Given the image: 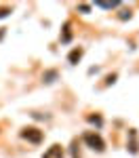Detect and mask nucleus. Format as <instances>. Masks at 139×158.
Returning <instances> with one entry per match:
<instances>
[{"label": "nucleus", "mask_w": 139, "mask_h": 158, "mask_svg": "<svg viewBox=\"0 0 139 158\" xmlns=\"http://www.w3.org/2000/svg\"><path fill=\"white\" fill-rule=\"evenodd\" d=\"M82 141H84L91 150H95V152H103V150H105V141L101 139V135L97 133V131H87V133L82 135Z\"/></svg>", "instance_id": "nucleus-1"}, {"label": "nucleus", "mask_w": 139, "mask_h": 158, "mask_svg": "<svg viewBox=\"0 0 139 158\" xmlns=\"http://www.w3.org/2000/svg\"><path fill=\"white\" fill-rule=\"evenodd\" d=\"M118 17H120V19H131V17H133V11H131V9H129V11H120Z\"/></svg>", "instance_id": "nucleus-10"}, {"label": "nucleus", "mask_w": 139, "mask_h": 158, "mask_svg": "<svg viewBox=\"0 0 139 158\" xmlns=\"http://www.w3.org/2000/svg\"><path fill=\"white\" fill-rule=\"evenodd\" d=\"M116 82V74H110L108 78H105V85H114Z\"/></svg>", "instance_id": "nucleus-12"}, {"label": "nucleus", "mask_w": 139, "mask_h": 158, "mask_svg": "<svg viewBox=\"0 0 139 158\" xmlns=\"http://www.w3.org/2000/svg\"><path fill=\"white\" fill-rule=\"evenodd\" d=\"M87 120L93 122V124H97V127H101V122H103V120H101V116H97V114H95V116H93V114H88Z\"/></svg>", "instance_id": "nucleus-8"}, {"label": "nucleus", "mask_w": 139, "mask_h": 158, "mask_svg": "<svg viewBox=\"0 0 139 158\" xmlns=\"http://www.w3.org/2000/svg\"><path fill=\"white\" fill-rule=\"evenodd\" d=\"M82 55H84V49H82V47H76V49L72 51V53H70V55H67V61H70V63H72V65H76V63H78V61L82 59Z\"/></svg>", "instance_id": "nucleus-4"}, {"label": "nucleus", "mask_w": 139, "mask_h": 158, "mask_svg": "<svg viewBox=\"0 0 139 158\" xmlns=\"http://www.w3.org/2000/svg\"><path fill=\"white\" fill-rule=\"evenodd\" d=\"M6 15H11V6H0V19Z\"/></svg>", "instance_id": "nucleus-11"}, {"label": "nucleus", "mask_w": 139, "mask_h": 158, "mask_svg": "<svg viewBox=\"0 0 139 158\" xmlns=\"http://www.w3.org/2000/svg\"><path fill=\"white\" fill-rule=\"evenodd\" d=\"M78 11H80V13H88V11H91V6H88V4H80Z\"/></svg>", "instance_id": "nucleus-13"}, {"label": "nucleus", "mask_w": 139, "mask_h": 158, "mask_svg": "<svg viewBox=\"0 0 139 158\" xmlns=\"http://www.w3.org/2000/svg\"><path fill=\"white\" fill-rule=\"evenodd\" d=\"M63 156H65V152H63L61 143H53V146L42 154V158H63Z\"/></svg>", "instance_id": "nucleus-3"}, {"label": "nucleus", "mask_w": 139, "mask_h": 158, "mask_svg": "<svg viewBox=\"0 0 139 158\" xmlns=\"http://www.w3.org/2000/svg\"><path fill=\"white\" fill-rule=\"evenodd\" d=\"M57 76H59L57 70H47V72L42 74V80H44L47 85H51V82H55V80H57Z\"/></svg>", "instance_id": "nucleus-5"}, {"label": "nucleus", "mask_w": 139, "mask_h": 158, "mask_svg": "<svg viewBox=\"0 0 139 158\" xmlns=\"http://www.w3.org/2000/svg\"><path fill=\"white\" fill-rule=\"evenodd\" d=\"M95 4H97V6H101V9H116L120 2H118V0H112V2H108V0H97Z\"/></svg>", "instance_id": "nucleus-6"}, {"label": "nucleus", "mask_w": 139, "mask_h": 158, "mask_svg": "<svg viewBox=\"0 0 139 158\" xmlns=\"http://www.w3.org/2000/svg\"><path fill=\"white\" fill-rule=\"evenodd\" d=\"M72 25L70 23H65L63 25V34H61V42H70L72 40V30H70Z\"/></svg>", "instance_id": "nucleus-7"}, {"label": "nucleus", "mask_w": 139, "mask_h": 158, "mask_svg": "<svg viewBox=\"0 0 139 158\" xmlns=\"http://www.w3.org/2000/svg\"><path fill=\"white\" fill-rule=\"evenodd\" d=\"M72 158H80V152H78V141H72Z\"/></svg>", "instance_id": "nucleus-9"}, {"label": "nucleus", "mask_w": 139, "mask_h": 158, "mask_svg": "<svg viewBox=\"0 0 139 158\" xmlns=\"http://www.w3.org/2000/svg\"><path fill=\"white\" fill-rule=\"evenodd\" d=\"M19 135H21L23 139H27L30 143H34V146L42 143V139H44V133H42L38 127H23V129L19 131Z\"/></svg>", "instance_id": "nucleus-2"}]
</instances>
